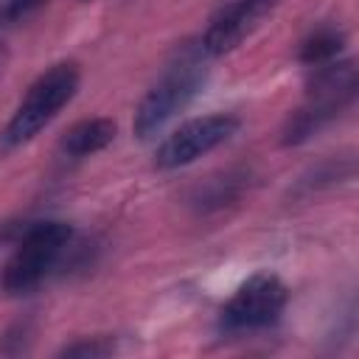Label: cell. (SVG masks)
<instances>
[{"mask_svg":"<svg viewBox=\"0 0 359 359\" xmlns=\"http://www.w3.org/2000/svg\"><path fill=\"white\" fill-rule=\"evenodd\" d=\"M314 79L309 87V101L289 115L283 126V143L294 146L309 140L317 129H323L331 118H337L356 95V67L353 62H328L314 67Z\"/></svg>","mask_w":359,"mask_h":359,"instance_id":"1","label":"cell"},{"mask_svg":"<svg viewBox=\"0 0 359 359\" xmlns=\"http://www.w3.org/2000/svg\"><path fill=\"white\" fill-rule=\"evenodd\" d=\"M79 90V67L73 62H59L53 67H48L25 93V98L20 101L17 112L11 115L3 140L6 146H22L28 143L34 135H39V129H45L56 112L76 95Z\"/></svg>","mask_w":359,"mask_h":359,"instance_id":"2","label":"cell"},{"mask_svg":"<svg viewBox=\"0 0 359 359\" xmlns=\"http://www.w3.org/2000/svg\"><path fill=\"white\" fill-rule=\"evenodd\" d=\"M73 230L65 222H34L22 230L14 255L3 269V286L11 294L28 292L42 283V278L56 266L65 247L70 244Z\"/></svg>","mask_w":359,"mask_h":359,"instance_id":"3","label":"cell"},{"mask_svg":"<svg viewBox=\"0 0 359 359\" xmlns=\"http://www.w3.org/2000/svg\"><path fill=\"white\" fill-rule=\"evenodd\" d=\"M202 81H205V67L199 59L185 56L177 65H171L140 98V104L135 109V121H132L135 135L140 140H149L151 135H157L180 109H185L191 104V98L199 93Z\"/></svg>","mask_w":359,"mask_h":359,"instance_id":"4","label":"cell"},{"mask_svg":"<svg viewBox=\"0 0 359 359\" xmlns=\"http://www.w3.org/2000/svg\"><path fill=\"white\" fill-rule=\"evenodd\" d=\"M241 121L230 112H213V115H202L194 118L188 123H182L180 129H174L154 151V165L168 171V168H180L188 165L194 160H199L202 154L213 151L216 146H222L224 140H230L238 132Z\"/></svg>","mask_w":359,"mask_h":359,"instance_id":"5","label":"cell"},{"mask_svg":"<svg viewBox=\"0 0 359 359\" xmlns=\"http://www.w3.org/2000/svg\"><path fill=\"white\" fill-rule=\"evenodd\" d=\"M289 292L275 275H252L241 283L222 309V325L227 331H258L280 320Z\"/></svg>","mask_w":359,"mask_h":359,"instance_id":"6","label":"cell"},{"mask_svg":"<svg viewBox=\"0 0 359 359\" xmlns=\"http://www.w3.org/2000/svg\"><path fill=\"white\" fill-rule=\"evenodd\" d=\"M278 0H230V3H224L213 14V20H210V25L202 36V53L224 56L233 48H238L241 39L258 25V20Z\"/></svg>","mask_w":359,"mask_h":359,"instance_id":"7","label":"cell"},{"mask_svg":"<svg viewBox=\"0 0 359 359\" xmlns=\"http://www.w3.org/2000/svg\"><path fill=\"white\" fill-rule=\"evenodd\" d=\"M115 121L109 118H87L73 123L62 137V151L67 157H90L101 149H107L115 140Z\"/></svg>","mask_w":359,"mask_h":359,"instance_id":"8","label":"cell"},{"mask_svg":"<svg viewBox=\"0 0 359 359\" xmlns=\"http://www.w3.org/2000/svg\"><path fill=\"white\" fill-rule=\"evenodd\" d=\"M342 48H345V34L334 25H320L300 42V62L320 67V65L334 62Z\"/></svg>","mask_w":359,"mask_h":359,"instance_id":"9","label":"cell"},{"mask_svg":"<svg viewBox=\"0 0 359 359\" xmlns=\"http://www.w3.org/2000/svg\"><path fill=\"white\" fill-rule=\"evenodd\" d=\"M112 351H115V342H112V339H107V337H93V339L70 342V345H65L59 353H62V356H90V359H95V356H109Z\"/></svg>","mask_w":359,"mask_h":359,"instance_id":"10","label":"cell"},{"mask_svg":"<svg viewBox=\"0 0 359 359\" xmlns=\"http://www.w3.org/2000/svg\"><path fill=\"white\" fill-rule=\"evenodd\" d=\"M48 0H0V22H17Z\"/></svg>","mask_w":359,"mask_h":359,"instance_id":"11","label":"cell"},{"mask_svg":"<svg viewBox=\"0 0 359 359\" xmlns=\"http://www.w3.org/2000/svg\"><path fill=\"white\" fill-rule=\"evenodd\" d=\"M3 59H6V50H3V42H0V67H3Z\"/></svg>","mask_w":359,"mask_h":359,"instance_id":"12","label":"cell"}]
</instances>
